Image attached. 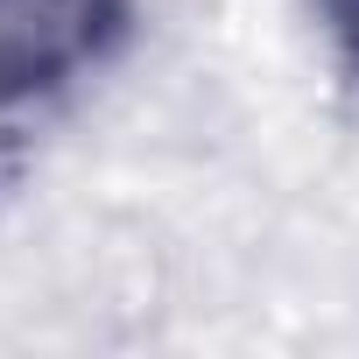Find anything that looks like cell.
<instances>
[{
  "label": "cell",
  "mask_w": 359,
  "mask_h": 359,
  "mask_svg": "<svg viewBox=\"0 0 359 359\" xmlns=\"http://www.w3.org/2000/svg\"><path fill=\"white\" fill-rule=\"evenodd\" d=\"M148 43V0H0V78L71 120Z\"/></svg>",
  "instance_id": "cell-1"
},
{
  "label": "cell",
  "mask_w": 359,
  "mask_h": 359,
  "mask_svg": "<svg viewBox=\"0 0 359 359\" xmlns=\"http://www.w3.org/2000/svg\"><path fill=\"white\" fill-rule=\"evenodd\" d=\"M57 127H64V120H57L50 106H36L29 92H15L8 78H0V226H8V219L22 212V198L36 191Z\"/></svg>",
  "instance_id": "cell-2"
},
{
  "label": "cell",
  "mask_w": 359,
  "mask_h": 359,
  "mask_svg": "<svg viewBox=\"0 0 359 359\" xmlns=\"http://www.w3.org/2000/svg\"><path fill=\"white\" fill-rule=\"evenodd\" d=\"M303 8V29L324 57V71L338 78L345 99H359V0H296Z\"/></svg>",
  "instance_id": "cell-3"
}]
</instances>
